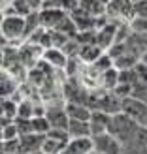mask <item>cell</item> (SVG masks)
Wrapping results in <instances>:
<instances>
[{
  "label": "cell",
  "mask_w": 147,
  "mask_h": 154,
  "mask_svg": "<svg viewBox=\"0 0 147 154\" xmlns=\"http://www.w3.org/2000/svg\"><path fill=\"white\" fill-rule=\"evenodd\" d=\"M43 141H45V135H40V134L21 135V137H19V143H21V154H32V152L42 150Z\"/></svg>",
  "instance_id": "10"
},
{
  "label": "cell",
  "mask_w": 147,
  "mask_h": 154,
  "mask_svg": "<svg viewBox=\"0 0 147 154\" xmlns=\"http://www.w3.org/2000/svg\"><path fill=\"white\" fill-rule=\"evenodd\" d=\"M134 17L147 21V0H140L134 4Z\"/></svg>",
  "instance_id": "21"
},
{
  "label": "cell",
  "mask_w": 147,
  "mask_h": 154,
  "mask_svg": "<svg viewBox=\"0 0 147 154\" xmlns=\"http://www.w3.org/2000/svg\"><path fill=\"white\" fill-rule=\"evenodd\" d=\"M91 154H96V152H91Z\"/></svg>",
  "instance_id": "26"
},
{
  "label": "cell",
  "mask_w": 147,
  "mask_h": 154,
  "mask_svg": "<svg viewBox=\"0 0 147 154\" xmlns=\"http://www.w3.org/2000/svg\"><path fill=\"white\" fill-rule=\"evenodd\" d=\"M11 2H13V0H0V4H2V11L6 10V8H10Z\"/></svg>",
  "instance_id": "24"
},
{
  "label": "cell",
  "mask_w": 147,
  "mask_h": 154,
  "mask_svg": "<svg viewBox=\"0 0 147 154\" xmlns=\"http://www.w3.org/2000/svg\"><path fill=\"white\" fill-rule=\"evenodd\" d=\"M42 60L47 66H51V68H57V70H62V68H64V70H66L70 57H68L62 49H59V47H47V49H43V53H42Z\"/></svg>",
  "instance_id": "7"
},
{
  "label": "cell",
  "mask_w": 147,
  "mask_h": 154,
  "mask_svg": "<svg viewBox=\"0 0 147 154\" xmlns=\"http://www.w3.org/2000/svg\"><path fill=\"white\" fill-rule=\"evenodd\" d=\"M102 55H104V51H102V47H100L98 43H83L81 49H79V55H77V57H79L81 62L92 66Z\"/></svg>",
  "instance_id": "13"
},
{
  "label": "cell",
  "mask_w": 147,
  "mask_h": 154,
  "mask_svg": "<svg viewBox=\"0 0 147 154\" xmlns=\"http://www.w3.org/2000/svg\"><path fill=\"white\" fill-rule=\"evenodd\" d=\"M4 42H21L27 36V17H17V15H2L0 23Z\"/></svg>",
  "instance_id": "2"
},
{
  "label": "cell",
  "mask_w": 147,
  "mask_h": 154,
  "mask_svg": "<svg viewBox=\"0 0 147 154\" xmlns=\"http://www.w3.org/2000/svg\"><path fill=\"white\" fill-rule=\"evenodd\" d=\"M142 62H143V64H147V51L143 53V57H142Z\"/></svg>",
  "instance_id": "25"
},
{
  "label": "cell",
  "mask_w": 147,
  "mask_h": 154,
  "mask_svg": "<svg viewBox=\"0 0 147 154\" xmlns=\"http://www.w3.org/2000/svg\"><path fill=\"white\" fill-rule=\"evenodd\" d=\"M30 13H34V11L28 6L27 0H13L11 6L2 11V15H17V17H28Z\"/></svg>",
  "instance_id": "15"
},
{
  "label": "cell",
  "mask_w": 147,
  "mask_h": 154,
  "mask_svg": "<svg viewBox=\"0 0 147 154\" xmlns=\"http://www.w3.org/2000/svg\"><path fill=\"white\" fill-rule=\"evenodd\" d=\"M68 134H70V139H77V137H92L91 132V124L87 120H72L68 122Z\"/></svg>",
  "instance_id": "14"
},
{
  "label": "cell",
  "mask_w": 147,
  "mask_h": 154,
  "mask_svg": "<svg viewBox=\"0 0 147 154\" xmlns=\"http://www.w3.org/2000/svg\"><path fill=\"white\" fill-rule=\"evenodd\" d=\"M132 72H134L136 85H147V64H143L140 60V62L132 68ZM136 85H134V87H136Z\"/></svg>",
  "instance_id": "20"
},
{
  "label": "cell",
  "mask_w": 147,
  "mask_h": 154,
  "mask_svg": "<svg viewBox=\"0 0 147 154\" xmlns=\"http://www.w3.org/2000/svg\"><path fill=\"white\" fill-rule=\"evenodd\" d=\"M92 145H94V152L96 154H123V145L115 135L107 134H100L92 137Z\"/></svg>",
  "instance_id": "3"
},
{
  "label": "cell",
  "mask_w": 147,
  "mask_h": 154,
  "mask_svg": "<svg viewBox=\"0 0 147 154\" xmlns=\"http://www.w3.org/2000/svg\"><path fill=\"white\" fill-rule=\"evenodd\" d=\"M2 117L8 120H15L19 117V102L13 98H2Z\"/></svg>",
  "instance_id": "16"
},
{
  "label": "cell",
  "mask_w": 147,
  "mask_h": 154,
  "mask_svg": "<svg viewBox=\"0 0 147 154\" xmlns=\"http://www.w3.org/2000/svg\"><path fill=\"white\" fill-rule=\"evenodd\" d=\"M94 152V145H92V137H77L70 139L66 143L62 154H91Z\"/></svg>",
  "instance_id": "9"
},
{
  "label": "cell",
  "mask_w": 147,
  "mask_h": 154,
  "mask_svg": "<svg viewBox=\"0 0 147 154\" xmlns=\"http://www.w3.org/2000/svg\"><path fill=\"white\" fill-rule=\"evenodd\" d=\"M28 6L32 8V11H40L42 8H43V0H27Z\"/></svg>",
  "instance_id": "23"
},
{
  "label": "cell",
  "mask_w": 147,
  "mask_h": 154,
  "mask_svg": "<svg viewBox=\"0 0 147 154\" xmlns=\"http://www.w3.org/2000/svg\"><path fill=\"white\" fill-rule=\"evenodd\" d=\"M132 96L147 105V85H136V87L132 88Z\"/></svg>",
  "instance_id": "22"
},
{
  "label": "cell",
  "mask_w": 147,
  "mask_h": 154,
  "mask_svg": "<svg viewBox=\"0 0 147 154\" xmlns=\"http://www.w3.org/2000/svg\"><path fill=\"white\" fill-rule=\"evenodd\" d=\"M138 128H140V124H138L134 119H130L128 115H125V113H117V115L111 117L110 134L117 137V139L121 141V145H125L130 137L138 132Z\"/></svg>",
  "instance_id": "1"
},
{
  "label": "cell",
  "mask_w": 147,
  "mask_h": 154,
  "mask_svg": "<svg viewBox=\"0 0 147 154\" xmlns=\"http://www.w3.org/2000/svg\"><path fill=\"white\" fill-rule=\"evenodd\" d=\"M64 109L68 113V119L72 120H91V115H92V109L85 103H75V102H66L64 103Z\"/></svg>",
  "instance_id": "12"
},
{
  "label": "cell",
  "mask_w": 147,
  "mask_h": 154,
  "mask_svg": "<svg viewBox=\"0 0 147 154\" xmlns=\"http://www.w3.org/2000/svg\"><path fill=\"white\" fill-rule=\"evenodd\" d=\"M30 124H32V132L40 134V135H47L49 130H51V124H49L47 117H32L30 119Z\"/></svg>",
  "instance_id": "19"
},
{
  "label": "cell",
  "mask_w": 147,
  "mask_h": 154,
  "mask_svg": "<svg viewBox=\"0 0 147 154\" xmlns=\"http://www.w3.org/2000/svg\"><path fill=\"white\" fill-rule=\"evenodd\" d=\"M45 117L49 119L51 130H53V128L66 130V128H68V122H70V119H68V113H66V109H64V105H62V107H57V105L47 107V115H45Z\"/></svg>",
  "instance_id": "11"
},
{
  "label": "cell",
  "mask_w": 147,
  "mask_h": 154,
  "mask_svg": "<svg viewBox=\"0 0 147 154\" xmlns=\"http://www.w3.org/2000/svg\"><path fill=\"white\" fill-rule=\"evenodd\" d=\"M111 117L113 115L106 113V111H92L91 115V132H92V137L94 135H100V134H107L110 132V124H111Z\"/></svg>",
  "instance_id": "8"
},
{
  "label": "cell",
  "mask_w": 147,
  "mask_h": 154,
  "mask_svg": "<svg viewBox=\"0 0 147 154\" xmlns=\"http://www.w3.org/2000/svg\"><path fill=\"white\" fill-rule=\"evenodd\" d=\"M68 17L70 15L64 10H59V8H43V10H40V25L45 30H57Z\"/></svg>",
  "instance_id": "4"
},
{
  "label": "cell",
  "mask_w": 147,
  "mask_h": 154,
  "mask_svg": "<svg viewBox=\"0 0 147 154\" xmlns=\"http://www.w3.org/2000/svg\"><path fill=\"white\" fill-rule=\"evenodd\" d=\"M123 154H147V128H138V132L123 145Z\"/></svg>",
  "instance_id": "6"
},
{
  "label": "cell",
  "mask_w": 147,
  "mask_h": 154,
  "mask_svg": "<svg viewBox=\"0 0 147 154\" xmlns=\"http://www.w3.org/2000/svg\"><path fill=\"white\" fill-rule=\"evenodd\" d=\"M121 113L128 115V117L134 119L138 124H142L143 119L147 117V105L143 102H140L138 98L128 96V98H123V102H121Z\"/></svg>",
  "instance_id": "5"
},
{
  "label": "cell",
  "mask_w": 147,
  "mask_h": 154,
  "mask_svg": "<svg viewBox=\"0 0 147 154\" xmlns=\"http://www.w3.org/2000/svg\"><path fill=\"white\" fill-rule=\"evenodd\" d=\"M64 147H66V143L57 141V139H53V137H47V135H45L42 152H43V154H62Z\"/></svg>",
  "instance_id": "18"
},
{
  "label": "cell",
  "mask_w": 147,
  "mask_h": 154,
  "mask_svg": "<svg viewBox=\"0 0 147 154\" xmlns=\"http://www.w3.org/2000/svg\"><path fill=\"white\" fill-rule=\"evenodd\" d=\"M19 90V83L10 75V72H2V98H11L15 92Z\"/></svg>",
  "instance_id": "17"
}]
</instances>
